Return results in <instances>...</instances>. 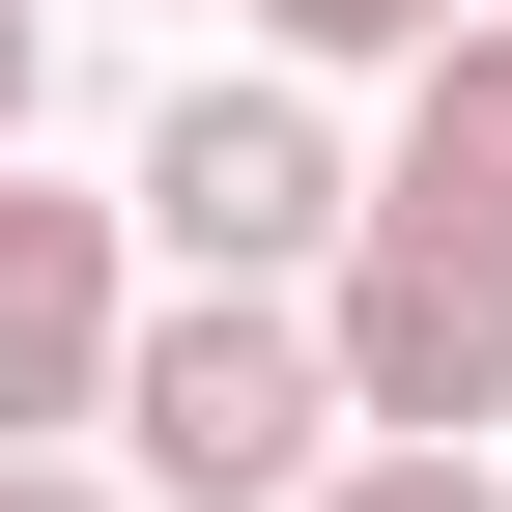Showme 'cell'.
I'll list each match as a JSON object with an SVG mask.
<instances>
[{"instance_id":"1","label":"cell","mask_w":512,"mask_h":512,"mask_svg":"<svg viewBox=\"0 0 512 512\" xmlns=\"http://www.w3.org/2000/svg\"><path fill=\"white\" fill-rule=\"evenodd\" d=\"M114 456H143L171 512H313V456H342L313 285H171L143 342H114Z\"/></svg>"},{"instance_id":"7","label":"cell","mask_w":512,"mask_h":512,"mask_svg":"<svg viewBox=\"0 0 512 512\" xmlns=\"http://www.w3.org/2000/svg\"><path fill=\"white\" fill-rule=\"evenodd\" d=\"M456 29V0H256V57H313V86H342V57H427Z\"/></svg>"},{"instance_id":"9","label":"cell","mask_w":512,"mask_h":512,"mask_svg":"<svg viewBox=\"0 0 512 512\" xmlns=\"http://www.w3.org/2000/svg\"><path fill=\"white\" fill-rule=\"evenodd\" d=\"M29 57H57V0H0V143H29Z\"/></svg>"},{"instance_id":"8","label":"cell","mask_w":512,"mask_h":512,"mask_svg":"<svg viewBox=\"0 0 512 512\" xmlns=\"http://www.w3.org/2000/svg\"><path fill=\"white\" fill-rule=\"evenodd\" d=\"M0 512H114V456H57V427H0Z\"/></svg>"},{"instance_id":"3","label":"cell","mask_w":512,"mask_h":512,"mask_svg":"<svg viewBox=\"0 0 512 512\" xmlns=\"http://www.w3.org/2000/svg\"><path fill=\"white\" fill-rule=\"evenodd\" d=\"M342 228H370V171H342V114H313V57H256V86H200L143 143V256H200V285H313Z\"/></svg>"},{"instance_id":"6","label":"cell","mask_w":512,"mask_h":512,"mask_svg":"<svg viewBox=\"0 0 512 512\" xmlns=\"http://www.w3.org/2000/svg\"><path fill=\"white\" fill-rule=\"evenodd\" d=\"M313 512H512V484L456 456V427H370V456H313Z\"/></svg>"},{"instance_id":"5","label":"cell","mask_w":512,"mask_h":512,"mask_svg":"<svg viewBox=\"0 0 512 512\" xmlns=\"http://www.w3.org/2000/svg\"><path fill=\"white\" fill-rule=\"evenodd\" d=\"M370 200H427V228H512V0H456V29L399 57V171Z\"/></svg>"},{"instance_id":"4","label":"cell","mask_w":512,"mask_h":512,"mask_svg":"<svg viewBox=\"0 0 512 512\" xmlns=\"http://www.w3.org/2000/svg\"><path fill=\"white\" fill-rule=\"evenodd\" d=\"M114 342H143V200H57L0 143V427H114Z\"/></svg>"},{"instance_id":"2","label":"cell","mask_w":512,"mask_h":512,"mask_svg":"<svg viewBox=\"0 0 512 512\" xmlns=\"http://www.w3.org/2000/svg\"><path fill=\"white\" fill-rule=\"evenodd\" d=\"M313 342H342V427H512V228H427V200H370L342 256H313Z\"/></svg>"}]
</instances>
